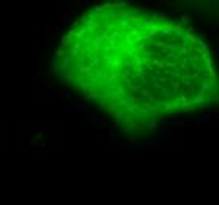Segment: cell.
<instances>
[{
    "instance_id": "6da1fadb",
    "label": "cell",
    "mask_w": 219,
    "mask_h": 205,
    "mask_svg": "<svg viewBox=\"0 0 219 205\" xmlns=\"http://www.w3.org/2000/svg\"><path fill=\"white\" fill-rule=\"evenodd\" d=\"M181 25L128 6L96 8L63 38L62 71L115 122L191 109L210 93V59Z\"/></svg>"
}]
</instances>
